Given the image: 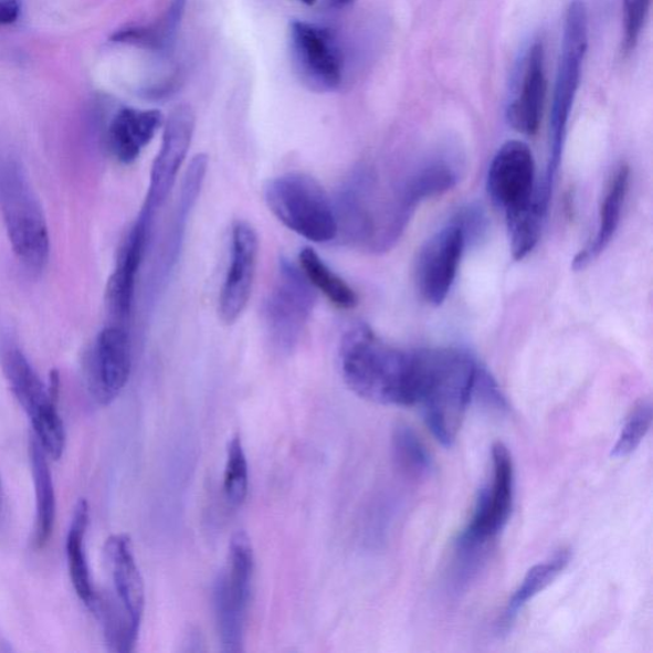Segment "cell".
I'll use <instances>...</instances> for the list:
<instances>
[{"mask_svg":"<svg viewBox=\"0 0 653 653\" xmlns=\"http://www.w3.org/2000/svg\"><path fill=\"white\" fill-rule=\"evenodd\" d=\"M250 489V470L242 438L234 435L228 444L224 491L233 507H241Z\"/></svg>","mask_w":653,"mask_h":653,"instance_id":"obj_28","label":"cell"},{"mask_svg":"<svg viewBox=\"0 0 653 653\" xmlns=\"http://www.w3.org/2000/svg\"><path fill=\"white\" fill-rule=\"evenodd\" d=\"M257 259V233L247 222L238 221L231 231L230 264L219 297V314L225 325L235 324L250 302Z\"/></svg>","mask_w":653,"mask_h":653,"instance_id":"obj_15","label":"cell"},{"mask_svg":"<svg viewBox=\"0 0 653 653\" xmlns=\"http://www.w3.org/2000/svg\"><path fill=\"white\" fill-rule=\"evenodd\" d=\"M547 87L544 44L541 40H535L520 63L514 93L507 106V120L512 128L525 136L537 134Z\"/></svg>","mask_w":653,"mask_h":653,"instance_id":"obj_17","label":"cell"},{"mask_svg":"<svg viewBox=\"0 0 653 653\" xmlns=\"http://www.w3.org/2000/svg\"><path fill=\"white\" fill-rule=\"evenodd\" d=\"M104 557L112 575L115 592L113 601L139 631L145 611V584L129 536H110L105 543Z\"/></svg>","mask_w":653,"mask_h":653,"instance_id":"obj_18","label":"cell"},{"mask_svg":"<svg viewBox=\"0 0 653 653\" xmlns=\"http://www.w3.org/2000/svg\"><path fill=\"white\" fill-rule=\"evenodd\" d=\"M29 451L36 499L34 545L38 550H41L46 547L53 536L56 518V495L48 454L34 435L31 438Z\"/></svg>","mask_w":653,"mask_h":653,"instance_id":"obj_21","label":"cell"},{"mask_svg":"<svg viewBox=\"0 0 653 653\" xmlns=\"http://www.w3.org/2000/svg\"><path fill=\"white\" fill-rule=\"evenodd\" d=\"M207 165L209 159L206 155H197L192 162L189 165V169L186 172L183 185L180 188V196L176 212V219H173L172 229L170 230L167 243H165L161 272L160 275L164 281L167 280L173 266L178 261V254L180 252L181 242H183L186 224L190 211H192L198 196L201 193L204 176L207 171Z\"/></svg>","mask_w":653,"mask_h":653,"instance_id":"obj_22","label":"cell"},{"mask_svg":"<svg viewBox=\"0 0 653 653\" xmlns=\"http://www.w3.org/2000/svg\"><path fill=\"white\" fill-rule=\"evenodd\" d=\"M162 114L126 107L115 115L107 130V146L123 165L134 164L162 126Z\"/></svg>","mask_w":653,"mask_h":653,"instance_id":"obj_19","label":"cell"},{"mask_svg":"<svg viewBox=\"0 0 653 653\" xmlns=\"http://www.w3.org/2000/svg\"><path fill=\"white\" fill-rule=\"evenodd\" d=\"M268 209L280 222L307 241L326 244L337 239L334 201L307 173L288 172L264 188Z\"/></svg>","mask_w":653,"mask_h":653,"instance_id":"obj_5","label":"cell"},{"mask_svg":"<svg viewBox=\"0 0 653 653\" xmlns=\"http://www.w3.org/2000/svg\"><path fill=\"white\" fill-rule=\"evenodd\" d=\"M196 127L194 113L188 105L176 107L165 126L162 144L151 170L145 204L157 211L167 202L183 165Z\"/></svg>","mask_w":653,"mask_h":653,"instance_id":"obj_16","label":"cell"},{"mask_svg":"<svg viewBox=\"0 0 653 653\" xmlns=\"http://www.w3.org/2000/svg\"><path fill=\"white\" fill-rule=\"evenodd\" d=\"M338 359L345 383L361 399L413 407V350L399 349L360 324L344 335Z\"/></svg>","mask_w":653,"mask_h":653,"instance_id":"obj_2","label":"cell"},{"mask_svg":"<svg viewBox=\"0 0 653 653\" xmlns=\"http://www.w3.org/2000/svg\"><path fill=\"white\" fill-rule=\"evenodd\" d=\"M131 373L127 327L110 325L97 335L87 358V382L94 400L107 407L126 388Z\"/></svg>","mask_w":653,"mask_h":653,"instance_id":"obj_14","label":"cell"},{"mask_svg":"<svg viewBox=\"0 0 653 653\" xmlns=\"http://www.w3.org/2000/svg\"><path fill=\"white\" fill-rule=\"evenodd\" d=\"M3 504H4V493H3L2 481H0V515H2Z\"/></svg>","mask_w":653,"mask_h":653,"instance_id":"obj_35","label":"cell"},{"mask_svg":"<svg viewBox=\"0 0 653 653\" xmlns=\"http://www.w3.org/2000/svg\"><path fill=\"white\" fill-rule=\"evenodd\" d=\"M354 0H325V3L330 10H341V8H346L350 6Z\"/></svg>","mask_w":653,"mask_h":653,"instance_id":"obj_34","label":"cell"},{"mask_svg":"<svg viewBox=\"0 0 653 653\" xmlns=\"http://www.w3.org/2000/svg\"><path fill=\"white\" fill-rule=\"evenodd\" d=\"M466 245L464 231L452 219L421 247L415 268L418 291L433 307L447 299Z\"/></svg>","mask_w":653,"mask_h":653,"instance_id":"obj_12","label":"cell"},{"mask_svg":"<svg viewBox=\"0 0 653 653\" xmlns=\"http://www.w3.org/2000/svg\"><path fill=\"white\" fill-rule=\"evenodd\" d=\"M652 425V403L650 400H641L626 417L625 423L618 436V441L611 450V456L625 459L640 447Z\"/></svg>","mask_w":653,"mask_h":653,"instance_id":"obj_29","label":"cell"},{"mask_svg":"<svg viewBox=\"0 0 653 653\" xmlns=\"http://www.w3.org/2000/svg\"><path fill=\"white\" fill-rule=\"evenodd\" d=\"M254 557L250 537L238 533L230 543L229 561L214 582L213 605L222 650L243 651L250 607Z\"/></svg>","mask_w":653,"mask_h":653,"instance_id":"obj_6","label":"cell"},{"mask_svg":"<svg viewBox=\"0 0 653 653\" xmlns=\"http://www.w3.org/2000/svg\"><path fill=\"white\" fill-rule=\"evenodd\" d=\"M294 69L304 85L317 93H329L341 85L344 57L334 32L304 21L288 29Z\"/></svg>","mask_w":653,"mask_h":653,"instance_id":"obj_10","label":"cell"},{"mask_svg":"<svg viewBox=\"0 0 653 653\" xmlns=\"http://www.w3.org/2000/svg\"><path fill=\"white\" fill-rule=\"evenodd\" d=\"M473 401L483 404L484 408L504 412L508 409L506 396L503 394L497 380L485 367L481 366L477 371Z\"/></svg>","mask_w":653,"mask_h":653,"instance_id":"obj_31","label":"cell"},{"mask_svg":"<svg viewBox=\"0 0 653 653\" xmlns=\"http://www.w3.org/2000/svg\"><path fill=\"white\" fill-rule=\"evenodd\" d=\"M631 170L626 165H620L611 177L605 197L601 204L600 222L597 235L591 239L583 250L576 255L573 270L582 271L597 261L613 241L622 218L623 206L630 186Z\"/></svg>","mask_w":653,"mask_h":653,"instance_id":"obj_20","label":"cell"},{"mask_svg":"<svg viewBox=\"0 0 653 653\" xmlns=\"http://www.w3.org/2000/svg\"><path fill=\"white\" fill-rule=\"evenodd\" d=\"M89 524V507L86 499H80L74 507L72 523L67 535V560L71 581L78 598L91 610H94L97 593L91 578L86 551V535Z\"/></svg>","mask_w":653,"mask_h":653,"instance_id":"obj_23","label":"cell"},{"mask_svg":"<svg viewBox=\"0 0 653 653\" xmlns=\"http://www.w3.org/2000/svg\"><path fill=\"white\" fill-rule=\"evenodd\" d=\"M317 294L301 267L280 261L278 276L263 308L268 340L281 354L295 349L307 326Z\"/></svg>","mask_w":653,"mask_h":653,"instance_id":"obj_9","label":"cell"},{"mask_svg":"<svg viewBox=\"0 0 653 653\" xmlns=\"http://www.w3.org/2000/svg\"><path fill=\"white\" fill-rule=\"evenodd\" d=\"M2 366L8 385L34 428V436L54 461L63 456L65 429L49 387L19 347H8Z\"/></svg>","mask_w":653,"mask_h":653,"instance_id":"obj_7","label":"cell"},{"mask_svg":"<svg viewBox=\"0 0 653 653\" xmlns=\"http://www.w3.org/2000/svg\"><path fill=\"white\" fill-rule=\"evenodd\" d=\"M587 49H589V14L582 0H573L566 13L564 41H561L556 88H554L549 127V164L547 173L540 181L549 192H552L554 180L564 156L568 122L577 91L580 88Z\"/></svg>","mask_w":653,"mask_h":653,"instance_id":"obj_4","label":"cell"},{"mask_svg":"<svg viewBox=\"0 0 653 653\" xmlns=\"http://www.w3.org/2000/svg\"><path fill=\"white\" fill-rule=\"evenodd\" d=\"M392 447L396 464L404 474L424 477L433 470V459L423 441L408 424H399L393 430Z\"/></svg>","mask_w":653,"mask_h":653,"instance_id":"obj_27","label":"cell"},{"mask_svg":"<svg viewBox=\"0 0 653 653\" xmlns=\"http://www.w3.org/2000/svg\"><path fill=\"white\" fill-rule=\"evenodd\" d=\"M487 193L506 218L515 217L534 203L536 168L530 147L520 140L504 144L491 164Z\"/></svg>","mask_w":653,"mask_h":653,"instance_id":"obj_11","label":"cell"},{"mask_svg":"<svg viewBox=\"0 0 653 653\" xmlns=\"http://www.w3.org/2000/svg\"><path fill=\"white\" fill-rule=\"evenodd\" d=\"M413 407L423 411L430 432L444 447H452L465 413L473 402L478 362L454 347L417 349Z\"/></svg>","mask_w":653,"mask_h":653,"instance_id":"obj_1","label":"cell"},{"mask_svg":"<svg viewBox=\"0 0 653 653\" xmlns=\"http://www.w3.org/2000/svg\"><path fill=\"white\" fill-rule=\"evenodd\" d=\"M188 0H171L161 20L150 28L122 30L114 40L135 44L155 52H168L176 44L181 20L185 18Z\"/></svg>","mask_w":653,"mask_h":653,"instance_id":"obj_25","label":"cell"},{"mask_svg":"<svg viewBox=\"0 0 653 653\" xmlns=\"http://www.w3.org/2000/svg\"><path fill=\"white\" fill-rule=\"evenodd\" d=\"M453 220L456 221L462 231H464L467 245L477 243L486 233L487 219L481 207L467 206L465 209H462Z\"/></svg>","mask_w":653,"mask_h":653,"instance_id":"obj_32","label":"cell"},{"mask_svg":"<svg viewBox=\"0 0 653 653\" xmlns=\"http://www.w3.org/2000/svg\"><path fill=\"white\" fill-rule=\"evenodd\" d=\"M570 550L560 549L554 552L552 556L543 561V564L534 566L526 573L523 582L518 586L514 597L508 601L506 611H504L503 625L509 626L519 614L528 601H531L537 594L547 589L556 578L564 572L569 565Z\"/></svg>","mask_w":653,"mask_h":653,"instance_id":"obj_24","label":"cell"},{"mask_svg":"<svg viewBox=\"0 0 653 653\" xmlns=\"http://www.w3.org/2000/svg\"><path fill=\"white\" fill-rule=\"evenodd\" d=\"M0 212L15 260L31 276L43 274L51 257V235L27 170L13 157L0 159Z\"/></svg>","mask_w":653,"mask_h":653,"instance_id":"obj_3","label":"cell"},{"mask_svg":"<svg viewBox=\"0 0 653 653\" xmlns=\"http://www.w3.org/2000/svg\"><path fill=\"white\" fill-rule=\"evenodd\" d=\"M651 0H623V51H634L650 13Z\"/></svg>","mask_w":653,"mask_h":653,"instance_id":"obj_30","label":"cell"},{"mask_svg":"<svg viewBox=\"0 0 653 653\" xmlns=\"http://www.w3.org/2000/svg\"><path fill=\"white\" fill-rule=\"evenodd\" d=\"M21 0H0V27H8L20 19Z\"/></svg>","mask_w":653,"mask_h":653,"instance_id":"obj_33","label":"cell"},{"mask_svg":"<svg viewBox=\"0 0 653 653\" xmlns=\"http://www.w3.org/2000/svg\"><path fill=\"white\" fill-rule=\"evenodd\" d=\"M297 2H302L307 6H313L314 3L317 2V0H297Z\"/></svg>","mask_w":653,"mask_h":653,"instance_id":"obj_36","label":"cell"},{"mask_svg":"<svg viewBox=\"0 0 653 653\" xmlns=\"http://www.w3.org/2000/svg\"><path fill=\"white\" fill-rule=\"evenodd\" d=\"M156 211L144 204L122 244L117 264L107 281L105 302L114 325L127 327L134 309L137 277L143 266Z\"/></svg>","mask_w":653,"mask_h":653,"instance_id":"obj_13","label":"cell"},{"mask_svg":"<svg viewBox=\"0 0 653 653\" xmlns=\"http://www.w3.org/2000/svg\"><path fill=\"white\" fill-rule=\"evenodd\" d=\"M492 459V485L478 492L473 518L456 543L457 552L464 559L475 558L504 530L514 508L515 467L507 445L495 443Z\"/></svg>","mask_w":653,"mask_h":653,"instance_id":"obj_8","label":"cell"},{"mask_svg":"<svg viewBox=\"0 0 653 653\" xmlns=\"http://www.w3.org/2000/svg\"><path fill=\"white\" fill-rule=\"evenodd\" d=\"M301 270L310 285L324 294L330 303L341 309H354L358 295L344 278L330 270L312 247H304L299 254Z\"/></svg>","mask_w":653,"mask_h":653,"instance_id":"obj_26","label":"cell"}]
</instances>
